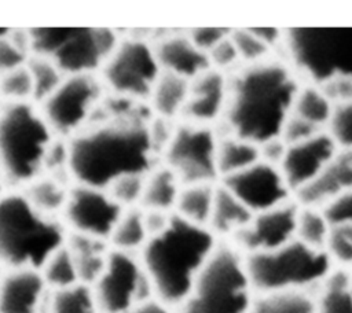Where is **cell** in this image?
Wrapping results in <instances>:
<instances>
[{
  "instance_id": "obj_20",
  "label": "cell",
  "mask_w": 352,
  "mask_h": 313,
  "mask_svg": "<svg viewBox=\"0 0 352 313\" xmlns=\"http://www.w3.org/2000/svg\"><path fill=\"white\" fill-rule=\"evenodd\" d=\"M349 189H352V151L338 150L319 176L296 194L298 206L322 209L337 195Z\"/></svg>"
},
{
  "instance_id": "obj_18",
  "label": "cell",
  "mask_w": 352,
  "mask_h": 313,
  "mask_svg": "<svg viewBox=\"0 0 352 313\" xmlns=\"http://www.w3.org/2000/svg\"><path fill=\"white\" fill-rule=\"evenodd\" d=\"M50 288L38 269L0 273V313H43Z\"/></svg>"
},
{
  "instance_id": "obj_5",
  "label": "cell",
  "mask_w": 352,
  "mask_h": 313,
  "mask_svg": "<svg viewBox=\"0 0 352 313\" xmlns=\"http://www.w3.org/2000/svg\"><path fill=\"white\" fill-rule=\"evenodd\" d=\"M55 137L33 103H4L0 111V165L6 181L25 187L41 176Z\"/></svg>"
},
{
  "instance_id": "obj_31",
  "label": "cell",
  "mask_w": 352,
  "mask_h": 313,
  "mask_svg": "<svg viewBox=\"0 0 352 313\" xmlns=\"http://www.w3.org/2000/svg\"><path fill=\"white\" fill-rule=\"evenodd\" d=\"M315 302L316 313H352V277L345 270L331 272Z\"/></svg>"
},
{
  "instance_id": "obj_14",
  "label": "cell",
  "mask_w": 352,
  "mask_h": 313,
  "mask_svg": "<svg viewBox=\"0 0 352 313\" xmlns=\"http://www.w3.org/2000/svg\"><path fill=\"white\" fill-rule=\"evenodd\" d=\"M122 209L106 189L76 184L63 207V224L72 233L109 242Z\"/></svg>"
},
{
  "instance_id": "obj_33",
  "label": "cell",
  "mask_w": 352,
  "mask_h": 313,
  "mask_svg": "<svg viewBox=\"0 0 352 313\" xmlns=\"http://www.w3.org/2000/svg\"><path fill=\"white\" fill-rule=\"evenodd\" d=\"M334 104L318 85L300 88L293 103L292 114L322 129L327 126Z\"/></svg>"
},
{
  "instance_id": "obj_46",
  "label": "cell",
  "mask_w": 352,
  "mask_h": 313,
  "mask_svg": "<svg viewBox=\"0 0 352 313\" xmlns=\"http://www.w3.org/2000/svg\"><path fill=\"white\" fill-rule=\"evenodd\" d=\"M230 29L223 27H198L188 34V38L197 48L208 55V52L221 40H224L230 34Z\"/></svg>"
},
{
  "instance_id": "obj_12",
  "label": "cell",
  "mask_w": 352,
  "mask_h": 313,
  "mask_svg": "<svg viewBox=\"0 0 352 313\" xmlns=\"http://www.w3.org/2000/svg\"><path fill=\"white\" fill-rule=\"evenodd\" d=\"M92 290L99 313H126L135 305L155 298L140 259L113 248Z\"/></svg>"
},
{
  "instance_id": "obj_2",
  "label": "cell",
  "mask_w": 352,
  "mask_h": 313,
  "mask_svg": "<svg viewBox=\"0 0 352 313\" xmlns=\"http://www.w3.org/2000/svg\"><path fill=\"white\" fill-rule=\"evenodd\" d=\"M148 125L95 122L69 139V172L76 184L106 189L128 174H147L155 155Z\"/></svg>"
},
{
  "instance_id": "obj_10",
  "label": "cell",
  "mask_w": 352,
  "mask_h": 313,
  "mask_svg": "<svg viewBox=\"0 0 352 313\" xmlns=\"http://www.w3.org/2000/svg\"><path fill=\"white\" fill-rule=\"evenodd\" d=\"M104 96V85L95 74L66 76L40 104V113L55 136L70 139L92 124Z\"/></svg>"
},
{
  "instance_id": "obj_6",
  "label": "cell",
  "mask_w": 352,
  "mask_h": 313,
  "mask_svg": "<svg viewBox=\"0 0 352 313\" xmlns=\"http://www.w3.org/2000/svg\"><path fill=\"white\" fill-rule=\"evenodd\" d=\"M248 276L254 292L274 294L307 291L322 286L333 272L324 250L309 247L297 239L265 253L245 255Z\"/></svg>"
},
{
  "instance_id": "obj_23",
  "label": "cell",
  "mask_w": 352,
  "mask_h": 313,
  "mask_svg": "<svg viewBox=\"0 0 352 313\" xmlns=\"http://www.w3.org/2000/svg\"><path fill=\"white\" fill-rule=\"evenodd\" d=\"M253 213L249 211L223 184L216 185L213 207L208 228L217 235L235 236L252 220Z\"/></svg>"
},
{
  "instance_id": "obj_11",
  "label": "cell",
  "mask_w": 352,
  "mask_h": 313,
  "mask_svg": "<svg viewBox=\"0 0 352 313\" xmlns=\"http://www.w3.org/2000/svg\"><path fill=\"white\" fill-rule=\"evenodd\" d=\"M100 71L104 88L113 95L146 100L161 74V67L153 45L129 38L118 41Z\"/></svg>"
},
{
  "instance_id": "obj_38",
  "label": "cell",
  "mask_w": 352,
  "mask_h": 313,
  "mask_svg": "<svg viewBox=\"0 0 352 313\" xmlns=\"http://www.w3.org/2000/svg\"><path fill=\"white\" fill-rule=\"evenodd\" d=\"M230 37L238 51L241 59L246 60L248 65L265 60L271 45L264 41L253 27L231 30Z\"/></svg>"
},
{
  "instance_id": "obj_3",
  "label": "cell",
  "mask_w": 352,
  "mask_h": 313,
  "mask_svg": "<svg viewBox=\"0 0 352 313\" xmlns=\"http://www.w3.org/2000/svg\"><path fill=\"white\" fill-rule=\"evenodd\" d=\"M216 237L208 227L194 225L173 213L165 229L148 237L140 250L139 259L154 297L170 308L182 306L219 246Z\"/></svg>"
},
{
  "instance_id": "obj_35",
  "label": "cell",
  "mask_w": 352,
  "mask_h": 313,
  "mask_svg": "<svg viewBox=\"0 0 352 313\" xmlns=\"http://www.w3.org/2000/svg\"><path fill=\"white\" fill-rule=\"evenodd\" d=\"M330 228L320 209L298 206L296 225V239L298 242L314 248L324 250Z\"/></svg>"
},
{
  "instance_id": "obj_49",
  "label": "cell",
  "mask_w": 352,
  "mask_h": 313,
  "mask_svg": "<svg viewBox=\"0 0 352 313\" xmlns=\"http://www.w3.org/2000/svg\"><path fill=\"white\" fill-rule=\"evenodd\" d=\"M3 104H4V103H3V100L0 99V111H1V107H3Z\"/></svg>"
},
{
  "instance_id": "obj_34",
  "label": "cell",
  "mask_w": 352,
  "mask_h": 313,
  "mask_svg": "<svg viewBox=\"0 0 352 313\" xmlns=\"http://www.w3.org/2000/svg\"><path fill=\"white\" fill-rule=\"evenodd\" d=\"M40 272L50 290L65 288L80 283L74 258L66 243L45 261Z\"/></svg>"
},
{
  "instance_id": "obj_21",
  "label": "cell",
  "mask_w": 352,
  "mask_h": 313,
  "mask_svg": "<svg viewBox=\"0 0 352 313\" xmlns=\"http://www.w3.org/2000/svg\"><path fill=\"white\" fill-rule=\"evenodd\" d=\"M153 49L161 71L179 76L188 81L210 69L208 55L197 48L188 36L165 37Z\"/></svg>"
},
{
  "instance_id": "obj_17",
  "label": "cell",
  "mask_w": 352,
  "mask_h": 313,
  "mask_svg": "<svg viewBox=\"0 0 352 313\" xmlns=\"http://www.w3.org/2000/svg\"><path fill=\"white\" fill-rule=\"evenodd\" d=\"M338 152V147L327 132L290 144L279 165L280 173L292 192L308 185Z\"/></svg>"
},
{
  "instance_id": "obj_8",
  "label": "cell",
  "mask_w": 352,
  "mask_h": 313,
  "mask_svg": "<svg viewBox=\"0 0 352 313\" xmlns=\"http://www.w3.org/2000/svg\"><path fill=\"white\" fill-rule=\"evenodd\" d=\"M29 33L32 55L51 60L65 76L95 74L118 44L116 33L104 27H37Z\"/></svg>"
},
{
  "instance_id": "obj_15",
  "label": "cell",
  "mask_w": 352,
  "mask_h": 313,
  "mask_svg": "<svg viewBox=\"0 0 352 313\" xmlns=\"http://www.w3.org/2000/svg\"><path fill=\"white\" fill-rule=\"evenodd\" d=\"M221 184L253 214L287 203L292 194L280 169L263 161L221 178Z\"/></svg>"
},
{
  "instance_id": "obj_9",
  "label": "cell",
  "mask_w": 352,
  "mask_h": 313,
  "mask_svg": "<svg viewBox=\"0 0 352 313\" xmlns=\"http://www.w3.org/2000/svg\"><path fill=\"white\" fill-rule=\"evenodd\" d=\"M283 38L293 65L316 85L352 81V27H293Z\"/></svg>"
},
{
  "instance_id": "obj_28",
  "label": "cell",
  "mask_w": 352,
  "mask_h": 313,
  "mask_svg": "<svg viewBox=\"0 0 352 313\" xmlns=\"http://www.w3.org/2000/svg\"><path fill=\"white\" fill-rule=\"evenodd\" d=\"M69 191L67 181L50 174H41L25 185L22 194L38 211L56 217L58 213L63 211Z\"/></svg>"
},
{
  "instance_id": "obj_43",
  "label": "cell",
  "mask_w": 352,
  "mask_h": 313,
  "mask_svg": "<svg viewBox=\"0 0 352 313\" xmlns=\"http://www.w3.org/2000/svg\"><path fill=\"white\" fill-rule=\"evenodd\" d=\"M10 32L7 36L0 38V76L25 66L32 55L12 40Z\"/></svg>"
},
{
  "instance_id": "obj_48",
  "label": "cell",
  "mask_w": 352,
  "mask_h": 313,
  "mask_svg": "<svg viewBox=\"0 0 352 313\" xmlns=\"http://www.w3.org/2000/svg\"><path fill=\"white\" fill-rule=\"evenodd\" d=\"M126 313H173L172 308L162 301L157 298H150L147 301H143L138 305H135L129 312Z\"/></svg>"
},
{
  "instance_id": "obj_40",
  "label": "cell",
  "mask_w": 352,
  "mask_h": 313,
  "mask_svg": "<svg viewBox=\"0 0 352 313\" xmlns=\"http://www.w3.org/2000/svg\"><path fill=\"white\" fill-rule=\"evenodd\" d=\"M146 174H128L113 181L106 191L122 207H139Z\"/></svg>"
},
{
  "instance_id": "obj_25",
  "label": "cell",
  "mask_w": 352,
  "mask_h": 313,
  "mask_svg": "<svg viewBox=\"0 0 352 313\" xmlns=\"http://www.w3.org/2000/svg\"><path fill=\"white\" fill-rule=\"evenodd\" d=\"M180 188V181L169 167L164 166L150 170L144 178L139 207L143 210L172 213L176 206Z\"/></svg>"
},
{
  "instance_id": "obj_42",
  "label": "cell",
  "mask_w": 352,
  "mask_h": 313,
  "mask_svg": "<svg viewBox=\"0 0 352 313\" xmlns=\"http://www.w3.org/2000/svg\"><path fill=\"white\" fill-rule=\"evenodd\" d=\"M320 210L330 227L352 225V189L337 195Z\"/></svg>"
},
{
  "instance_id": "obj_44",
  "label": "cell",
  "mask_w": 352,
  "mask_h": 313,
  "mask_svg": "<svg viewBox=\"0 0 352 313\" xmlns=\"http://www.w3.org/2000/svg\"><path fill=\"white\" fill-rule=\"evenodd\" d=\"M208 59L210 67H214V70L217 71L232 67L241 59L230 34L208 52Z\"/></svg>"
},
{
  "instance_id": "obj_13",
  "label": "cell",
  "mask_w": 352,
  "mask_h": 313,
  "mask_svg": "<svg viewBox=\"0 0 352 313\" xmlns=\"http://www.w3.org/2000/svg\"><path fill=\"white\" fill-rule=\"evenodd\" d=\"M217 137L210 128L186 124L175 129L164 150L169 167L182 185L213 183L219 174L216 169Z\"/></svg>"
},
{
  "instance_id": "obj_41",
  "label": "cell",
  "mask_w": 352,
  "mask_h": 313,
  "mask_svg": "<svg viewBox=\"0 0 352 313\" xmlns=\"http://www.w3.org/2000/svg\"><path fill=\"white\" fill-rule=\"evenodd\" d=\"M331 262L342 266L352 265V225L331 227L324 246Z\"/></svg>"
},
{
  "instance_id": "obj_50",
  "label": "cell",
  "mask_w": 352,
  "mask_h": 313,
  "mask_svg": "<svg viewBox=\"0 0 352 313\" xmlns=\"http://www.w3.org/2000/svg\"><path fill=\"white\" fill-rule=\"evenodd\" d=\"M1 174H3V173H1V165H0V176H1Z\"/></svg>"
},
{
  "instance_id": "obj_24",
  "label": "cell",
  "mask_w": 352,
  "mask_h": 313,
  "mask_svg": "<svg viewBox=\"0 0 352 313\" xmlns=\"http://www.w3.org/2000/svg\"><path fill=\"white\" fill-rule=\"evenodd\" d=\"M188 80L161 71L148 96L151 111L164 119H173L182 115L188 97Z\"/></svg>"
},
{
  "instance_id": "obj_39",
  "label": "cell",
  "mask_w": 352,
  "mask_h": 313,
  "mask_svg": "<svg viewBox=\"0 0 352 313\" xmlns=\"http://www.w3.org/2000/svg\"><path fill=\"white\" fill-rule=\"evenodd\" d=\"M327 126L338 150L352 151V100L334 104Z\"/></svg>"
},
{
  "instance_id": "obj_30",
  "label": "cell",
  "mask_w": 352,
  "mask_h": 313,
  "mask_svg": "<svg viewBox=\"0 0 352 313\" xmlns=\"http://www.w3.org/2000/svg\"><path fill=\"white\" fill-rule=\"evenodd\" d=\"M45 313H99L92 286L76 283L73 286L50 290Z\"/></svg>"
},
{
  "instance_id": "obj_45",
  "label": "cell",
  "mask_w": 352,
  "mask_h": 313,
  "mask_svg": "<svg viewBox=\"0 0 352 313\" xmlns=\"http://www.w3.org/2000/svg\"><path fill=\"white\" fill-rule=\"evenodd\" d=\"M319 132H322V129L311 125L309 122L298 118L294 114H290V117L287 118L282 129L280 139L286 143V146H290V144L307 140Z\"/></svg>"
},
{
  "instance_id": "obj_37",
  "label": "cell",
  "mask_w": 352,
  "mask_h": 313,
  "mask_svg": "<svg viewBox=\"0 0 352 313\" xmlns=\"http://www.w3.org/2000/svg\"><path fill=\"white\" fill-rule=\"evenodd\" d=\"M0 99L3 103L33 102V82L26 65L0 76Z\"/></svg>"
},
{
  "instance_id": "obj_27",
  "label": "cell",
  "mask_w": 352,
  "mask_h": 313,
  "mask_svg": "<svg viewBox=\"0 0 352 313\" xmlns=\"http://www.w3.org/2000/svg\"><path fill=\"white\" fill-rule=\"evenodd\" d=\"M214 191L216 185H213V183L182 185L175 206V214L194 225L208 227Z\"/></svg>"
},
{
  "instance_id": "obj_1",
  "label": "cell",
  "mask_w": 352,
  "mask_h": 313,
  "mask_svg": "<svg viewBox=\"0 0 352 313\" xmlns=\"http://www.w3.org/2000/svg\"><path fill=\"white\" fill-rule=\"evenodd\" d=\"M300 86L289 66L261 60L227 80L224 119L230 135L257 146L280 137Z\"/></svg>"
},
{
  "instance_id": "obj_4",
  "label": "cell",
  "mask_w": 352,
  "mask_h": 313,
  "mask_svg": "<svg viewBox=\"0 0 352 313\" xmlns=\"http://www.w3.org/2000/svg\"><path fill=\"white\" fill-rule=\"evenodd\" d=\"M67 239L65 224L30 205L22 192L0 198V265L41 269Z\"/></svg>"
},
{
  "instance_id": "obj_36",
  "label": "cell",
  "mask_w": 352,
  "mask_h": 313,
  "mask_svg": "<svg viewBox=\"0 0 352 313\" xmlns=\"http://www.w3.org/2000/svg\"><path fill=\"white\" fill-rule=\"evenodd\" d=\"M33 82V102L41 104L66 77L51 60L30 55L26 62Z\"/></svg>"
},
{
  "instance_id": "obj_47",
  "label": "cell",
  "mask_w": 352,
  "mask_h": 313,
  "mask_svg": "<svg viewBox=\"0 0 352 313\" xmlns=\"http://www.w3.org/2000/svg\"><path fill=\"white\" fill-rule=\"evenodd\" d=\"M286 147H287L286 143L280 137H276V139H272V140H268V141L260 144L258 146L260 161L279 167V165L283 159V155L286 152Z\"/></svg>"
},
{
  "instance_id": "obj_7",
  "label": "cell",
  "mask_w": 352,
  "mask_h": 313,
  "mask_svg": "<svg viewBox=\"0 0 352 313\" xmlns=\"http://www.w3.org/2000/svg\"><path fill=\"white\" fill-rule=\"evenodd\" d=\"M253 292L245 255L219 244L197 276L180 313H249Z\"/></svg>"
},
{
  "instance_id": "obj_32",
  "label": "cell",
  "mask_w": 352,
  "mask_h": 313,
  "mask_svg": "<svg viewBox=\"0 0 352 313\" xmlns=\"http://www.w3.org/2000/svg\"><path fill=\"white\" fill-rule=\"evenodd\" d=\"M249 313H316V302L307 291L263 294L253 301Z\"/></svg>"
},
{
  "instance_id": "obj_29",
  "label": "cell",
  "mask_w": 352,
  "mask_h": 313,
  "mask_svg": "<svg viewBox=\"0 0 352 313\" xmlns=\"http://www.w3.org/2000/svg\"><path fill=\"white\" fill-rule=\"evenodd\" d=\"M148 237L143 210L131 207L122 211L109 237V244L113 250L135 254L144 247Z\"/></svg>"
},
{
  "instance_id": "obj_22",
  "label": "cell",
  "mask_w": 352,
  "mask_h": 313,
  "mask_svg": "<svg viewBox=\"0 0 352 313\" xmlns=\"http://www.w3.org/2000/svg\"><path fill=\"white\" fill-rule=\"evenodd\" d=\"M107 244L106 240L67 232L66 246L74 258L80 283L94 286L98 280L111 250Z\"/></svg>"
},
{
  "instance_id": "obj_16",
  "label": "cell",
  "mask_w": 352,
  "mask_h": 313,
  "mask_svg": "<svg viewBox=\"0 0 352 313\" xmlns=\"http://www.w3.org/2000/svg\"><path fill=\"white\" fill-rule=\"evenodd\" d=\"M298 205L287 202L278 207L253 214L250 222L234 237L248 254L276 250L296 239Z\"/></svg>"
},
{
  "instance_id": "obj_19",
  "label": "cell",
  "mask_w": 352,
  "mask_h": 313,
  "mask_svg": "<svg viewBox=\"0 0 352 313\" xmlns=\"http://www.w3.org/2000/svg\"><path fill=\"white\" fill-rule=\"evenodd\" d=\"M227 100V78L221 71L208 69L190 81L188 97L183 108L190 124L204 125L223 117Z\"/></svg>"
},
{
  "instance_id": "obj_26",
  "label": "cell",
  "mask_w": 352,
  "mask_h": 313,
  "mask_svg": "<svg viewBox=\"0 0 352 313\" xmlns=\"http://www.w3.org/2000/svg\"><path fill=\"white\" fill-rule=\"evenodd\" d=\"M258 161L260 150L257 144L234 135L217 139L216 169L221 178L239 173Z\"/></svg>"
}]
</instances>
